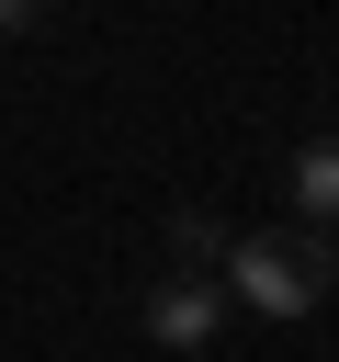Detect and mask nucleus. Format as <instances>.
I'll use <instances>...</instances> for the list:
<instances>
[{"instance_id": "f257e3e1", "label": "nucleus", "mask_w": 339, "mask_h": 362, "mask_svg": "<svg viewBox=\"0 0 339 362\" xmlns=\"http://www.w3.org/2000/svg\"><path fill=\"white\" fill-rule=\"evenodd\" d=\"M215 283L249 317H316L328 283H339V260H328V226H282V238H226Z\"/></svg>"}, {"instance_id": "f03ea898", "label": "nucleus", "mask_w": 339, "mask_h": 362, "mask_svg": "<svg viewBox=\"0 0 339 362\" xmlns=\"http://www.w3.org/2000/svg\"><path fill=\"white\" fill-rule=\"evenodd\" d=\"M215 328H226V283L158 260V283H147V339H158V351H215Z\"/></svg>"}, {"instance_id": "7ed1b4c3", "label": "nucleus", "mask_w": 339, "mask_h": 362, "mask_svg": "<svg viewBox=\"0 0 339 362\" xmlns=\"http://www.w3.org/2000/svg\"><path fill=\"white\" fill-rule=\"evenodd\" d=\"M282 192H294V215H305V226H339V136H305V147H294V170H282Z\"/></svg>"}, {"instance_id": "20e7f679", "label": "nucleus", "mask_w": 339, "mask_h": 362, "mask_svg": "<svg viewBox=\"0 0 339 362\" xmlns=\"http://www.w3.org/2000/svg\"><path fill=\"white\" fill-rule=\"evenodd\" d=\"M226 238H237V226H226L215 204H181V215H170V260H181V272H215Z\"/></svg>"}, {"instance_id": "39448f33", "label": "nucleus", "mask_w": 339, "mask_h": 362, "mask_svg": "<svg viewBox=\"0 0 339 362\" xmlns=\"http://www.w3.org/2000/svg\"><path fill=\"white\" fill-rule=\"evenodd\" d=\"M45 23H56L45 0H0V34H45Z\"/></svg>"}]
</instances>
